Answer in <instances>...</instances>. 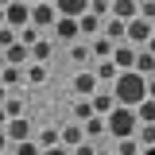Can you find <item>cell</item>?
Here are the masks:
<instances>
[{
    "label": "cell",
    "instance_id": "cell-9",
    "mask_svg": "<svg viewBox=\"0 0 155 155\" xmlns=\"http://www.w3.org/2000/svg\"><path fill=\"white\" fill-rule=\"evenodd\" d=\"M109 16L120 19V23H132V19H140V4H136V0H113Z\"/></svg>",
    "mask_w": 155,
    "mask_h": 155
},
{
    "label": "cell",
    "instance_id": "cell-16",
    "mask_svg": "<svg viewBox=\"0 0 155 155\" xmlns=\"http://www.w3.org/2000/svg\"><path fill=\"white\" fill-rule=\"evenodd\" d=\"M89 51H93V58H101V62H109V58L116 54V43H109V39L101 35V39H93V43H89Z\"/></svg>",
    "mask_w": 155,
    "mask_h": 155
},
{
    "label": "cell",
    "instance_id": "cell-1",
    "mask_svg": "<svg viewBox=\"0 0 155 155\" xmlns=\"http://www.w3.org/2000/svg\"><path fill=\"white\" fill-rule=\"evenodd\" d=\"M113 97H116L120 109H140V105L147 101V78H140L136 70L132 74H120L116 85H113Z\"/></svg>",
    "mask_w": 155,
    "mask_h": 155
},
{
    "label": "cell",
    "instance_id": "cell-43",
    "mask_svg": "<svg viewBox=\"0 0 155 155\" xmlns=\"http://www.w3.org/2000/svg\"><path fill=\"white\" fill-rule=\"evenodd\" d=\"M0 74H4V51H0Z\"/></svg>",
    "mask_w": 155,
    "mask_h": 155
},
{
    "label": "cell",
    "instance_id": "cell-34",
    "mask_svg": "<svg viewBox=\"0 0 155 155\" xmlns=\"http://www.w3.org/2000/svg\"><path fill=\"white\" fill-rule=\"evenodd\" d=\"M16 155H43V147L31 140V143H19V147H16Z\"/></svg>",
    "mask_w": 155,
    "mask_h": 155
},
{
    "label": "cell",
    "instance_id": "cell-36",
    "mask_svg": "<svg viewBox=\"0 0 155 155\" xmlns=\"http://www.w3.org/2000/svg\"><path fill=\"white\" fill-rule=\"evenodd\" d=\"M147 101H155V78H147Z\"/></svg>",
    "mask_w": 155,
    "mask_h": 155
},
{
    "label": "cell",
    "instance_id": "cell-28",
    "mask_svg": "<svg viewBox=\"0 0 155 155\" xmlns=\"http://www.w3.org/2000/svg\"><path fill=\"white\" fill-rule=\"evenodd\" d=\"M116 155H143V147H140V140H120V147H116Z\"/></svg>",
    "mask_w": 155,
    "mask_h": 155
},
{
    "label": "cell",
    "instance_id": "cell-13",
    "mask_svg": "<svg viewBox=\"0 0 155 155\" xmlns=\"http://www.w3.org/2000/svg\"><path fill=\"white\" fill-rule=\"evenodd\" d=\"M81 143H85V128H81V124H66V128H62V147H66V151H78Z\"/></svg>",
    "mask_w": 155,
    "mask_h": 155
},
{
    "label": "cell",
    "instance_id": "cell-31",
    "mask_svg": "<svg viewBox=\"0 0 155 155\" xmlns=\"http://www.w3.org/2000/svg\"><path fill=\"white\" fill-rule=\"evenodd\" d=\"M16 43H19V35L12 27H0V51H8V47H16Z\"/></svg>",
    "mask_w": 155,
    "mask_h": 155
},
{
    "label": "cell",
    "instance_id": "cell-21",
    "mask_svg": "<svg viewBox=\"0 0 155 155\" xmlns=\"http://www.w3.org/2000/svg\"><path fill=\"white\" fill-rule=\"evenodd\" d=\"M136 74L140 78H155V58L147 51H140V58H136Z\"/></svg>",
    "mask_w": 155,
    "mask_h": 155
},
{
    "label": "cell",
    "instance_id": "cell-22",
    "mask_svg": "<svg viewBox=\"0 0 155 155\" xmlns=\"http://www.w3.org/2000/svg\"><path fill=\"white\" fill-rule=\"evenodd\" d=\"M47 58H51V39H39L35 47H31V62H39V66H47Z\"/></svg>",
    "mask_w": 155,
    "mask_h": 155
},
{
    "label": "cell",
    "instance_id": "cell-15",
    "mask_svg": "<svg viewBox=\"0 0 155 155\" xmlns=\"http://www.w3.org/2000/svg\"><path fill=\"white\" fill-rule=\"evenodd\" d=\"M54 35L74 43V39H81V23H78V19H58V23H54Z\"/></svg>",
    "mask_w": 155,
    "mask_h": 155
},
{
    "label": "cell",
    "instance_id": "cell-25",
    "mask_svg": "<svg viewBox=\"0 0 155 155\" xmlns=\"http://www.w3.org/2000/svg\"><path fill=\"white\" fill-rule=\"evenodd\" d=\"M89 54H93V51H89V43H74V51H70V62H74V66H81V62H89Z\"/></svg>",
    "mask_w": 155,
    "mask_h": 155
},
{
    "label": "cell",
    "instance_id": "cell-2",
    "mask_svg": "<svg viewBox=\"0 0 155 155\" xmlns=\"http://www.w3.org/2000/svg\"><path fill=\"white\" fill-rule=\"evenodd\" d=\"M105 124H109V136H116V140H132V136L140 132V116H136V109H120V105L113 109V116H109Z\"/></svg>",
    "mask_w": 155,
    "mask_h": 155
},
{
    "label": "cell",
    "instance_id": "cell-37",
    "mask_svg": "<svg viewBox=\"0 0 155 155\" xmlns=\"http://www.w3.org/2000/svg\"><path fill=\"white\" fill-rule=\"evenodd\" d=\"M43 155H74V151H66V147H51V151H43Z\"/></svg>",
    "mask_w": 155,
    "mask_h": 155
},
{
    "label": "cell",
    "instance_id": "cell-24",
    "mask_svg": "<svg viewBox=\"0 0 155 155\" xmlns=\"http://www.w3.org/2000/svg\"><path fill=\"white\" fill-rule=\"evenodd\" d=\"M78 23H81V35H97V31H101V19H97L93 12H85Z\"/></svg>",
    "mask_w": 155,
    "mask_h": 155
},
{
    "label": "cell",
    "instance_id": "cell-30",
    "mask_svg": "<svg viewBox=\"0 0 155 155\" xmlns=\"http://www.w3.org/2000/svg\"><path fill=\"white\" fill-rule=\"evenodd\" d=\"M85 128V136H101V132H109V124H105V116H93L89 124H81Z\"/></svg>",
    "mask_w": 155,
    "mask_h": 155
},
{
    "label": "cell",
    "instance_id": "cell-27",
    "mask_svg": "<svg viewBox=\"0 0 155 155\" xmlns=\"http://www.w3.org/2000/svg\"><path fill=\"white\" fill-rule=\"evenodd\" d=\"M136 116H140V124H155V101H143L136 109Z\"/></svg>",
    "mask_w": 155,
    "mask_h": 155
},
{
    "label": "cell",
    "instance_id": "cell-42",
    "mask_svg": "<svg viewBox=\"0 0 155 155\" xmlns=\"http://www.w3.org/2000/svg\"><path fill=\"white\" fill-rule=\"evenodd\" d=\"M97 155H116V151H109V147H97Z\"/></svg>",
    "mask_w": 155,
    "mask_h": 155
},
{
    "label": "cell",
    "instance_id": "cell-17",
    "mask_svg": "<svg viewBox=\"0 0 155 155\" xmlns=\"http://www.w3.org/2000/svg\"><path fill=\"white\" fill-rule=\"evenodd\" d=\"M43 151H51V147H62V128H43V136L35 140Z\"/></svg>",
    "mask_w": 155,
    "mask_h": 155
},
{
    "label": "cell",
    "instance_id": "cell-33",
    "mask_svg": "<svg viewBox=\"0 0 155 155\" xmlns=\"http://www.w3.org/2000/svg\"><path fill=\"white\" fill-rule=\"evenodd\" d=\"M140 19L155 23V0H143V4H140Z\"/></svg>",
    "mask_w": 155,
    "mask_h": 155
},
{
    "label": "cell",
    "instance_id": "cell-19",
    "mask_svg": "<svg viewBox=\"0 0 155 155\" xmlns=\"http://www.w3.org/2000/svg\"><path fill=\"white\" fill-rule=\"evenodd\" d=\"M93 74H97V81H101V85H109V81L116 85V78H120V70H116V62L109 58V62H101V66H97Z\"/></svg>",
    "mask_w": 155,
    "mask_h": 155
},
{
    "label": "cell",
    "instance_id": "cell-39",
    "mask_svg": "<svg viewBox=\"0 0 155 155\" xmlns=\"http://www.w3.org/2000/svg\"><path fill=\"white\" fill-rule=\"evenodd\" d=\"M0 128H8V113H4V105H0Z\"/></svg>",
    "mask_w": 155,
    "mask_h": 155
},
{
    "label": "cell",
    "instance_id": "cell-26",
    "mask_svg": "<svg viewBox=\"0 0 155 155\" xmlns=\"http://www.w3.org/2000/svg\"><path fill=\"white\" fill-rule=\"evenodd\" d=\"M27 81H31V85H43V81H47V66L31 62V66H27Z\"/></svg>",
    "mask_w": 155,
    "mask_h": 155
},
{
    "label": "cell",
    "instance_id": "cell-18",
    "mask_svg": "<svg viewBox=\"0 0 155 155\" xmlns=\"http://www.w3.org/2000/svg\"><path fill=\"white\" fill-rule=\"evenodd\" d=\"M19 81H27V70H19V66H4V74H0V85L4 89H12Z\"/></svg>",
    "mask_w": 155,
    "mask_h": 155
},
{
    "label": "cell",
    "instance_id": "cell-38",
    "mask_svg": "<svg viewBox=\"0 0 155 155\" xmlns=\"http://www.w3.org/2000/svg\"><path fill=\"white\" fill-rule=\"evenodd\" d=\"M8 143H12V140H8V132H4V128H0V151H4Z\"/></svg>",
    "mask_w": 155,
    "mask_h": 155
},
{
    "label": "cell",
    "instance_id": "cell-20",
    "mask_svg": "<svg viewBox=\"0 0 155 155\" xmlns=\"http://www.w3.org/2000/svg\"><path fill=\"white\" fill-rule=\"evenodd\" d=\"M89 120H93V105L74 97V124H89Z\"/></svg>",
    "mask_w": 155,
    "mask_h": 155
},
{
    "label": "cell",
    "instance_id": "cell-6",
    "mask_svg": "<svg viewBox=\"0 0 155 155\" xmlns=\"http://www.w3.org/2000/svg\"><path fill=\"white\" fill-rule=\"evenodd\" d=\"M58 23V8L54 4H31V27L35 31H47Z\"/></svg>",
    "mask_w": 155,
    "mask_h": 155
},
{
    "label": "cell",
    "instance_id": "cell-23",
    "mask_svg": "<svg viewBox=\"0 0 155 155\" xmlns=\"http://www.w3.org/2000/svg\"><path fill=\"white\" fill-rule=\"evenodd\" d=\"M136 140H140V147H143V151H151V147H155V124H140Z\"/></svg>",
    "mask_w": 155,
    "mask_h": 155
},
{
    "label": "cell",
    "instance_id": "cell-44",
    "mask_svg": "<svg viewBox=\"0 0 155 155\" xmlns=\"http://www.w3.org/2000/svg\"><path fill=\"white\" fill-rule=\"evenodd\" d=\"M143 155H155V147H151V151H143Z\"/></svg>",
    "mask_w": 155,
    "mask_h": 155
},
{
    "label": "cell",
    "instance_id": "cell-7",
    "mask_svg": "<svg viewBox=\"0 0 155 155\" xmlns=\"http://www.w3.org/2000/svg\"><path fill=\"white\" fill-rule=\"evenodd\" d=\"M136 58H140V51H136L132 43H120V47H116V54H113V62H116V70H120V74H132V70H136Z\"/></svg>",
    "mask_w": 155,
    "mask_h": 155
},
{
    "label": "cell",
    "instance_id": "cell-40",
    "mask_svg": "<svg viewBox=\"0 0 155 155\" xmlns=\"http://www.w3.org/2000/svg\"><path fill=\"white\" fill-rule=\"evenodd\" d=\"M0 27H8V12H4V4H0Z\"/></svg>",
    "mask_w": 155,
    "mask_h": 155
},
{
    "label": "cell",
    "instance_id": "cell-4",
    "mask_svg": "<svg viewBox=\"0 0 155 155\" xmlns=\"http://www.w3.org/2000/svg\"><path fill=\"white\" fill-rule=\"evenodd\" d=\"M4 12H8V27H12L16 35L31 27V4H19V0H12V4H4Z\"/></svg>",
    "mask_w": 155,
    "mask_h": 155
},
{
    "label": "cell",
    "instance_id": "cell-8",
    "mask_svg": "<svg viewBox=\"0 0 155 155\" xmlns=\"http://www.w3.org/2000/svg\"><path fill=\"white\" fill-rule=\"evenodd\" d=\"M89 105H93V116H113V109H116V97H113V89H97L93 97H89Z\"/></svg>",
    "mask_w": 155,
    "mask_h": 155
},
{
    "label": "cell",
    "instance_id": "cell-41",
    "mask_svg": "<svg viewBox=\"0 0 155 155\" xmlns=\"http://www.w3.org/2000/svg\"><path fill=\"white\" fill-rule=\"evenodd\" d=\"M4 101H8V89H4V85H0V105H4Z\"/></svg>",
    "mask_w": 155,
    "mask_h": 155
},
{
    "label": "cell",
    "instance_id": "cell-11",
    "mask_svg": "<svg viewBox=\"0 0 155 155\" xmlns=\"http://www.w3.org/2000/svg\"><path fill=\"white\" fill-rule=\"evenodd\" d=\"M4 66H19V70H27V66H31V47H23V43L8 47V51H4Z\"/></svg>",
    "mask_w": 155,
    "mask_h": 155
},
{
    "label": "cell",
    "instance_id": "cell-14",
    "mask_svg": "<svg viewBox=\"0 0 155 155\" xmlns=\"http://www.w3.org/2000/svg\"><path fill=\"white\" fill-rule=\"evenodd\" d=\"M124 35H128V23H120V19H105V39H109V43H116V47H120V43H124Z\"/></svg>",
    "mask_w": 155,
    "mask_h": 155
},
{
    "label": "cell",
    "instance_id": "cell-3",
    "mask_svg": "<svg viewBox=\"0 0 155 155\" xmlns=\"http://www.w3.org/2000/svg\"><path fill=\"white\" fill-rule=\"evenodd\" d=\"M151 39H155V23H147V19H132V23H128V35H124V43H132L136 51H143Z\"/></svg>",
    "mask_w": 155,
    "mask_h": 155
},
{
    "label": "cell",
    "instance_id": "cell-29",
    "mask_svg": "<svg viewBox=\"0 0 155 155\" xmlns=\"http://www.w3.org/2000/svg\"><path fill=\"white\" fill-rule=\"evenodd\" d=\"M4 113H8V120H19V116H23V101L8 97V101H4Z\"/></svg>",
    "mask_w": 155,
    "mask_h": 155
},
{
    "label": "cell",
    "instance_id": "cell-5",
    "mask_svg": "<svg viewBox=\"0 0 155 155\" xmlns=\"http://www.w3.org/2000/svg\"><path fill=\"white\" fill-rule=\"evenodd\" d=\"M70 89H74V97H78V101H89V97L101 89V81H97V74H93V70H78Z\"/></svg>",
    "mask_w": 155,
    "mask_h": 155
},
{
    "label": "cell",
    "instance_id": "cell-12",
    "mask_svg": "<svg viewBox=\"0 0 155 155\" xmlns=\"http://www.w3.org/2000/svg\"><path fill=\"white\" fill-rule=\"evenodd\" d=\"M4 132H8V140H12L16 147H19V143H31V124H27L23 116H19V120H8Z\"/></svg>",
    "mask_w": 155,
    "mask_h": 155
},
{
    "label": "cell",
    "instance_id": "cell-35",
    "mask_svg": "<svg viewBox=\"0 0 155 155\" xmlns=\"http://www.w3.org/2000/svg\"><path fill=\"white\" fill-rule=\"evenodd\" d=\"M74 155H97V151H93V147H89V143H81V147H78Z\"/></svg>",
    "mask_w": 155,
    "mask_h": 155
},
{
    "label": "cell",
    "instance_id": "cell-32",
    "mask_svg": "<svg viewBox=\"0 0 155 155\" xmlns=\"http://www.w3.org/2000/svg\"><path fill=\"white\" fill-rule=\"evenodd\" d=\"M109 8H113V0H93V4H89V12H93L97 19H105V16H109Z\"/></svg>",
    "mask_w": 155,
    "mask_h": 155
},
{
    "label": "cell",
    "instance_id": "cell-10",
    "mask_svg": "<svg viewBox=\"0 0 155 155\" xmlns=\"http://www.w3.org/2000/svg\"><path fill=\"white\" fill-rule=\"evenodd\" d=\"M58 19H81L89 12V0H58Z\"/></svg>",
    "mask_w": 155,
    "mask_h": 155
}]
</instances>
